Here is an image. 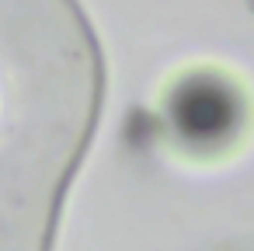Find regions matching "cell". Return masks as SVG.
<instances>
[{"label": "cell", "mask_w": 254, "mask_h": 251, "mask_svg": "<svg viewBox=\"0 0 254 251\" xmlns=\"http://www.w3.org/2000/svg\"><path fill=\"white\" fill-rule=\"evenodd\" d=\"M101 108V53L77 0H0V251H49Z\"/></svg>", "instance_id": "6da1fadb"}]
</instances>
